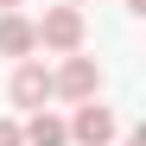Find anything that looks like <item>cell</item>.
<instances>
[{
    "instance_id": "277c9868",
    "label": "cell",
    "mask_w": 146,
    "mask_h": 146,
    "mask_svg": "<svg viewBox=\"0 0 146 146\" xmlns=\"http://www.w3.org/2000/svg\"><path fill=\"white\" fill-rule=\"evenodd\" d=\"M13 102L38 114L44 102H51V70H44V64H32V57H26V64L13 70Z\"/></svg>"
},
{
    "instance_id": "7a4b0ae2",
    "label": "cell",
    "mask_w": 146,
    "mask_h": 146,
    "mask_svg": "<svg viewBox=\"0 0 146 146\" xmlns=\"http://www.w3.org/2000/svg\"><path fill=\"white\" fill-rule=\"evenodd\" d=\"M95 89H102L95 57H64V70L51 76V95H70V102H95Z\"/></svg>"
},
{
    "instance_id": "9c48e42d",
    "label": "cell",
    "mask_w": 146,
    "mask_h": 146,
    "mask_svg": "<svg viewBox=\"0 0 146 146\" xmlns=\"http://www.w3.org/2000/svg\"><path fill=\"white\" fill-rule=\"evenodd\" d=\"M13 7H19V0H0V13H13Z\"/></svg>"
},
{
    "instance_id": "52a82bcc",
    "label": "cell",
    "mask_w": 146,
    "mask_h": 146,
    "mask_svg": "<svg viewBox=\"0 0 146 146\" xmlns=\"http://www.w3.org/2000/svg\"><path fill=\"white\" fill-rule=\"evenodd\" d=\"M0 146H26L19 140V121H0Z\"/></svg>"
},
{
    "instance_id": "8992f818",
    "label": "cell",
    "mask_w": 146,
    "mask_h": 146,
    "mask_svg": "<svg viewBox=\"0 0 146 146\" xmlns=\"http://www.w3.org/2000/svg\"><path fill=\"white\" fill-rule=\"evenodd\" d=\"M19 140H26V146H64L70 133H64V121H57L51 108H38V114L26 121V127H19Z\"/></svg>"
},
{
    "instance_id": "ba28073f",
    "label": "cell",
    "mask_w": 146,
    "mask_h": 146,
    "mask_svg": "<svg viewBox=\"0 0 146 146\" xmlns=\"http://www.w3.org/2000/svg\"><path fill=\"white\" fill-rule=\"evenodd\" d=\"M127 13H146V0H127Z\"/></svg>"
},
{
    "instance_id": "6da1fadb",
    "label": "cell",
    "mask_w": 146,
    "mask_h": 146,
    "mask_svg": "<svg viewBox=\"0 0 146 146\" xmlns=\"http://www.w3.org/2000/svg\"><path fill=\"white\" fill-rule=\"evenodd\" d=\"M32 38L44 44V51H64V57H76V51H83V13H76V7H51V13L32 26Z\"/></svg>"
},
{
    "instance_id": "3957f363",
    "label": "cell",
    "mask_w": 146,
    "mask_h": 146,
    "mask_svg": "<svg viewBox=\"0 0 146 146\" xmlns=\"http://www.w3.org/2000/svg\"><path fill=\"white\" fill-rule=\"evenodd\" d=\"M64 133L76 140V146H108V140H114V114H108L102 102H83V108H76V121H70Z\"/></svg>"
},
{
    "instance_id": "5b68a950",
    "label": "cell",
    "mask_w": 146,
    "mask_h": 146,
    "mask_svg": "<svg viewBox=\"0 0 146 146\" xmlns=\"http://www.w3.org/2000/svg\"><path fill=\"white\" fill-rule=\"evenodd\" d=\"M0 51H7V57H32V51H38V38H32V19H19V13H0Z\"/></svg>"
}]
</instances>
